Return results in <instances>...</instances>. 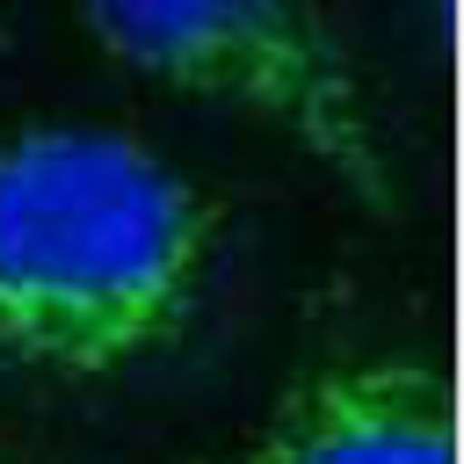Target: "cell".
<instances>
[{"mask_svg":"<svg viewBox=\"0 0 464 464\" xmlns=\"http://www.w3.org/2000/svg\"><path fill=\"white\" fill-rule=\"evenodd\" d=\"M232 464H457L450 377L413 348L334 355L268 406Z\"/></svg>","mask_w":464,"mask_h":464,"instance_id":"3","label":"cell"},{"mask_svg":"<svg viewBox=\"0 0 464 464\" xmlns=\"http://www.w3.org/2000/svg\"><path fill=\"white\" fill-rule=\"evenodd\" d=\"M218 232V196L123 123L0 130V370L109 377L174 348Z\"/></svg>","mask_w":464,"mask_h":464,"instance_id":"1","label":"cell"},{"mask_svg":"<svg viewBox=\"0 0 464 464\" xmlns=\"http://www.w3.org/2000/svg\"><path fill=\"white\" fill-rule=\"evenodd\" d=\"M87 36L174 87L225 94L261 109L268 123L297 130L304 152H319L341 181L362 196H384V145L377 116L355 87V65L341 36L312 7L283 0H94Z\"/></svg>","mask_w":464,"mask_h":464,"instance_id":"2","label":"cell"}]
</instances>
